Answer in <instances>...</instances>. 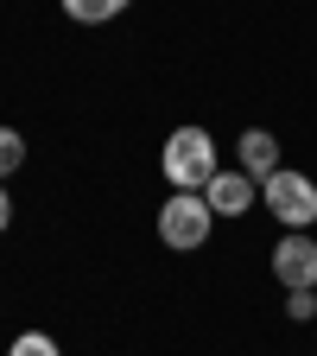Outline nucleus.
Returning <instances> with one entry per match:
<instances>
[{"label": "nucleus", "instance_id": "obj_1", "mask_svg": "<svg viewBox=\"0 0 317 356\" xmlns=\"http://www.w3.org/2000/svg\"><path fill=\"white\" fill-rule=\"evenodd\" d=\"M159 165H165V185H171V191H203L209 178L222 172V165H216V140H209L203 127H178V134H165Z\"/></svg>", "mask_w": 317, "mask_h": 356}, {"label": "nucleus", "instance_id": "obj_2", "mask_svg": "<svg viewBox=\"0 0 317 356\" xmlns=\"http://www.w3.org/2000/svg\"><path fill=\"white\" fill-rule=\"evenodd\" d=\"M209 222H216V210L203 204V191H171L159 204V242L178 248V254H191V248L209 242Z\"/></svg>", "mask_w": 317, "mask_h": 356}, {"label": "nucleus", "instance_id": "obj_3", "mask_svg": "<svg viewBox=\"0 0 317 356\" xmlns=\"http://www.w3.org/2000/svg\"><path fill=\"white\" fill-rule=\"evenodd\" d=\"M260 191H266V210H273L286 229H311V222H317V178H305V172H286V165H280Z\"/></svg>", "mask_w": 317, "mask_h": 356}, {"label": "nucleus", "instance_id": "obj_4", "mask_svg": "<svg viewBox=\"0 0 317 356\" xmlns=\"http://www.w3.org/2000/svg\"><path fill=\"white\" fill-rule=\"evenodd\" d=\"M273 280L286 293H317V242L305 229H292L280 248H273Z\"/></svg>", "mask_w": 317, "mask_h": 356}, {"label": "nucleus", "instance_id": "obj_5", "mask_svg": "<svg viewBox=\"0 0 317 356\" xmlns=\"http://www.w3.org/2000/svg\"><path fill=\"white\" fill-rule=\"evenodd\" d=\"M254 197H260V185H254L248 172H216L209 185H203V204H209L216 216H248Z\"/></svg>", "mask_w": 317, "mask_h": 356}, {"label": "nucleus", "instance_id": "obj_6", "mask_svg": "<svg viewBox=\"0 0 317 356\" xmlns=\"http://www.w3.org/2000/svg\"><path fill=\"white\" fill-rule=\"evenodd\" d=\"M235 153H241V172L254 178V185H266V178L280 172V140H273L266 127H248L241 140H235Z\"/></svg>", "mask_w": 317, "mask_h": 356}, {"label": "nucleus", "instance_id": "obj_7", "mask_svg": "<svg viewBox=\"0 0 317 356\" xmlns=\"http://www.w3.org/2000/svg\"><path fill=\"white\" fill-rule=\"evenodd\" d=\"M133 0H64V13L76 19V26H102V19H114V13H127Z\"/></svg>", "mask_w": 317, "mask_h": 356}, {"label": "nucleus", "instance_id": "obj_8", "mask_svg": "<svg viewBox=\"0 0 317 356\" xmlns=\"http://www.w3.org/2000/svg\"><path fill=\"white\" fill-rule=\"evenodd\" d=\"M7 356H64L51 337H44V331H26V337H13V350Z\"/></svg>", "mask_w": 317, "mask_h": 356}, {"label": "nucleus", "instance_id": "obj_9", "mask_svg": "<svg viewBox=\"0 0 317 356\" xmlns=\"http://www.w3.org/2000/svg\"><path fill=\"white\" fill-rule=\"evenodd\" d=\"M19 159H26V140H19L13 127H0V178H7V172H19Z\"/></svg>", "mask_w": 317, "mask_h": 356}, {"label": "nucleus", "instance_id": "obj_10", "mask_svg": "<svg viewBox=\"0 0 317 356\" xmlns=\"http://www.w3.org/2000/svg\"><path fill=\"white\" fill-rule=\"evenodd\" d=\"M286 312H292V318L305 325V318H311V312H317V293H292V299H286Z\"/></svg>", "mask_w": 317, "mask_h": 356}, {"label": "nucleus", "instance_id": "obj_11", "mask_svg": "<svg viewBox=\"0 0 317 356\" xmlns=\"http://www.w3.org/2000/svg\"><path fill=\"white\" fill-rule=\"evenodd\" d=\"M13 222V197H7V185H0V229Z\"/></svg>", "mask_w": 317, "mask_h": 356}]
</instances>
